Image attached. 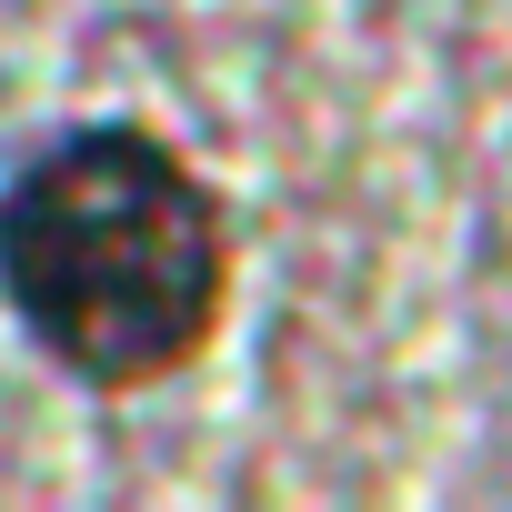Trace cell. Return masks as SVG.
<instances>
[{"instance_id":"cell-1","label":"cell","mask_w":512,"mask_h":512,"mask_svg":"<svg viewBox=\"0 0 512 512\" xmlns=\"http://www.w3.org/2000/svg\"><path fill=\"white\" fill-rule=\"evenodd\" d=\"M221 282V211L151 131H71L0 191V292L61 372L101 392L171 382L221 332Z\"/></svg>"}]
</instances>
